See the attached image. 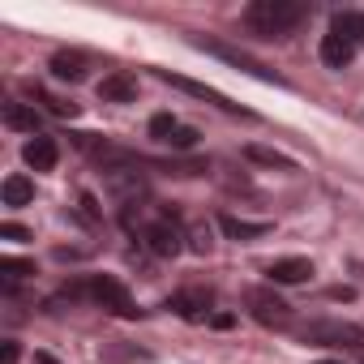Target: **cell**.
Instances as JSON below:
<instances>
[{
	"instance_id": "obj_19",
	"label": "cell",
	"mask_w": 364,
	"mask_h": 364,
	"mask_svg": "<svg viewBox=\"0 0 364 364\" xmlns=\"http://www.w3.org/2000/svg\"><path fill=\"white\" fill-rule=\"evenodd\" d=\"M245 159H253V163H262V167H279V171H291V167H296L287 154H279V150H270V146H245Z\"/></svg>"
},
{
	"instance_id": "obj_16",
	"label": "cell",
	"mask_w": 364,
	"mask_h": 364,
	"mask_svg": "<svg viewBox=\"0 0 364 364\" xmlns=\"http://www.w3.org/2000/svg\"><path fill=\"white\" fill-rule=\"evenodd\" d=\"M5 124L18 129V133L39 137V112H35V103H5Z\"/></svg>"
},
{
	"instance_id": "obj_2",
	"label": "cell",
	"mask_w": 364,
	"mask_h": 364,
	"mask_svg": "<svg viewBox=\"0 0 364 364\" xmlns=\"http://www.w3.org/2000/svg\"><path fill=\"white\" fill-rule=\"evenodd\" d=\"M69 300H95V304H103V309H112V313H120V317H137V313H141V309L133 304V296L124 291V283L112 279V274H95L90 283L69 287Z\"/></svg>"
},
{
	"instance_id": "obj_17",
	"label": "cell",
	"mask_w": 364,
	"mask_h": 364,
	"mask_svg": "<svg viewBox=\"0 0 364 364\" xmlns=\"http://www.w3.org/2000/svg\"><path fill=\"white\" fill-rule=\"evenodd\" d=\"M330 35H338V39H347V43H364V14H355V9L334 14V18H330Z\"/></svg>"
},
{
	"instance_id": "obj_1",
	"label": "cell",
	"mask_w": 364,
	"mask_h": 364,
	"mask_svg": "<svg viewBox=\"0 0 364 364\" xmlns=\"http://www.w3.org/2000/svg\"><path fill=\"white\" fill-rule=\"evenodd\" d=\"M304 5H296V0H253V5L245 9V26L262 39H283L287 31H296L304 22Z\"/></svg>"
},
{
	"instance_id": "obj_10",
	"label": "cell",
	"mask_w": 364,
	"mask_h": 364,
	"mask_svg": "<svg viewBox=\"0 0 364 364\" xmlns=\"http://www.w3.org/2000/svg\"><path fill=\"white\" fill-rule=\"evenodd\" d=\"M171 309L185 317V321H206V317H210V291H198V287L176 291V296H171Z\"/></svg>"
},
{
	"instance_id": "obj_5",
	"label": "cell",
	"mask_w": 364,
	"mask_h": 364,
	"mask_svg": "<svg viewBox=\"0 0 364 364\" xmlns=\"http://www.w3.org/2000/svg\"><path fill=\"white\" fill-rule=\"evenodd\" d=\"M198 48H202V52H210V56H219V60H228V65H236V69H245V73H253L257 82H274V86H283V77H279L274 69H266L262 60H253L249 52H240V48H232V43H219V39H198Z\"/></svg>"
},
{
	"instance_id": "obj_22",
	"label": "cell",
	"mask_w": 364,
	"mask_h": 364,
	"mask_svg": "<svg viewBox=\"0 0 364 364\" xmlns=\"http://www.w3.org/2000/svg\"><path fill=\"white\" fill-rule=\"evenodd\" d=\"M185 240H189L193 253H206V249H210V228H206V223H193V228L185 232Z\"/></svg>"
},
{
	"instance_id": "obj_28",
	"label": "cell",
	"mask_w": 364,
	"mask_h": 364,
	"mask_svg": "<svg viewBox=\"0 0 364 364\" xmlns=\"http://www.w3.org/2000/svg\"><path fill=\"white\" fill-rule=\"evenodd\" d=\"M330 296H334V300H351L355 291H351V287H330Z\"/></svg>"
},
{
	"instance_id": "obj_15",
	"label": "cell",
	"mask_w": 364,
	"mask_h": 364,
	"mask_svg": "<svg viewBox=\"0 0 364 364\" xmlns=\"http://www.w3.org/2000/svg\"><path fill=\"white\" fill-rule=\"evenodd\" d=\"M351 56H355V43H347V39H338V35H326V39H321V65H326V69H347Z\"/></svg>"
},
{
	"instance_id": "obj_29",
	"label": "cell",
	"mask_w": 364,
	"mask_h": 364,
	"mask_svg": "<svg viewBox=\"0 0 364 364\" xmlns=\"http://www.w3.org/2000/svg\"><path fill=\"white\" fill-rule=\"evenodd\" d=\"M35 364H60V360H56V355H48V351H39V355H35Z\"/></svg>"
},
{
	"instance_id": "obj_13",
	"label": "cell",
	"mask_w": 364,
	"mask_h": 364,
	"mask_svg": "<svg viewBox=\"0 0 364 364\" xmlns=\"http://www.w3.org/2000/svg\"><path fill=\"white\" fill-rule=\"evenodd\" d=\"M99 99H103V103H133V99H137V82H133L129 73H107V77L99 82Z\"/></svg>"
},
{
	"instance_id": "obj_24",
	"label": "cell",
	"mask_w": 364,
	"mask_h": 364,
	"mask_svg": "<svg viewBox=\"0 0 364 364\" xmlns=\"http://www.w3.org/2000/svg\"><path fill=\"white\" fill-rule=\"evenodd\" d=\"M198 141V129H189V124H176V133H171V141L167 146H176V150H189Z\"/></svg>"
},
{
	"instance_id": "obj_7",
	"label": "cell",
	"mask_w": 364,
	"mask_h": 364,
	"mask_svg": "<svg viewBox=\"0 0 364 364\" xmlns=\"http://www.w3.org/2000/svg\"><path fill=\"white\" fill-rule=\"evenodd\" d=\"M107 193L120 202V206H137V198L146 193V180L129 167H107Z\"/></svg>"
},
{
	"instance_id": "obj_18",
	"label": "cell",
	"mask_w": 364,
	"mask_h": 364,
	"mask_svg": "<svg viewBox=\"0 0 364 364\" xmlns=\"http://www.w3.org/2000/svg\"><path fill=\"white\" fill-rule=\"evenodd\" d=\"M0 198H5V206H26L35 198V185L26 176H9L5 185H0Z\"/></svg>"
},
{
	"instance_id": "obj_14",
	"label": "cell",
	"mask_w": 364,
	"mask_h": 364,
	"mask_svg": "<svg viewBox=\"0 0 364 364\" xmlns=\"http://www.w3.org/2000/svg\"><path fill=\"white\" fill-rule=\"evenodd\" d=\"M266 274H270V283H304V279H313V262H304V257H279Z\"/></svg>"
},
{
	"instance_id": "obj_9",
	"label": "cell",
	"mask_w": 364,
	"mask_h": 364,
	"mask_svg": "<svg viewBox=\"0 0 364 364\" xmlns=\"http://www.w3.org/2000/svg\"><path fill=\"white\" fill-rule=\"evenodd\" d=\"M159 77H163V82H171L176 90H185V95H198V99H206V103H215V107L232 112V116L240 112V103H232V99H228V95H219L215 86H202V82H189V77H176V73H167V69H163Z\"/></svg>"
},
{
	"instance_id": "obj_27",
	"label": "cell",
	"mask_w": 364,
	"mask_h": 364,
	"mask_svg": "<svg viewBox=\"0 0 364 364\" xmlns=\"http://www.w3.org/2000/svg\"><path fill=\"white\" fill-rule=\"evenodd\" d=\"M232 321H236V317H232V313H210V326H219V330H228V326H232Z\"/></svg>"
},
{
	"instance_id": "obj_11",
	"label": "cell",
	"mask_w": 364,
	"mask_h": 364,
	"mask_svg": "<svg viewBox=\"0 0 364 364\" xmlns=\"http://www.w3.org/2000/svg\"><path fill=\"white\" fill-rule=\"evenodd\" d=\"M270 228L274 223H266V219H236V215H223L219 219V232L228 236V240H262V236H270Z\"/></svg>"
},
{
	"instance_id": "obj_4",
	"label": "cell",
	"mask_w": 364,
	"mask_h": 364,
	"mask_svg": "<svg viewBox=\"0 0 364 364\" xmlns=\"http://www.w3.org/2000/svg\"><path fill=\"white\" fill-rule=\"evenodd\" d=\"M296 334L304 343H321V347H364V330L351 321H309Z\"/></svg>"
},
{
	"instance_id": "obj_3",
	"label": "cell",
	"mask_w": 364,
	"mask_h": 364,
	"mask_svg": "<svg viewBox=\"0 0 364 364\" xmlns=\"http://www.w3.org/2000/svg\"><path fill=\"white\" fill-rule=\"evenodd\" d=\"M245 304H249V317L257 326H270V330L291 326V304L283 296H274V287H249L245 291Z\"/></svg>"
},
{
	"instance_id": "obj_30",
	"label": "cell",
	"mask_w": 364,
	"mask_h": 364,
	"mask_svg": "<svg viewBox=\"0 0 364 364\" xmlns=\"http://www.w3.org/2000/svg\"><path fill=\"white\" fill-rule=\"evenodd\" d=\"M317 364H338V360H317Z\"/></svg>"
},
{
	"instance_id": "obj_25",
	"label": "cell",
	"mask_w": 364,
	"mask_h": 364,
	"mask_svg": "<svg viewBox=\"0 0 364 364\" xmlns=\"http://www.w3.org/2000/svg\"><path fill=\"white\" fill-rule=\"evenodd\" d=\"M0 236H5V240H31V232L22 223H0Z\"/></svg>"
},
{
	"instance_id": "obj_20",
	"label": "cell",
	"mask_w": 364,
	"mask_h": 364,
	"mask_svg": "<svg viewBox=\"0 0 364 364\" xmlns=\"http://www.w3.org/2000/svg\"><path fill=\"white\" fill-rule=\"evenodd\" d=\"M0 274H5L9 283H18V279L35 274V262H22V257H0Z\"/></svg>"
},
{
	"instance_id": "obj_6",
	"label": "cell",
	"mask_w": 364,
	"mask_h": 364,
	"mask_svg": "<svg viewBox=\"0 0 364 364\" xmlns=\"http://www.w3.org/2000/svg\"><path fill=\"white\" fill-rule=\"evenodd\" d=\"M141 240H146V249H150L154 257H176L180 249H185V232L176 228V219H171V215L150 219V223H146V232H141Z\"/></svg>"
},
{
	"instance_id": "obj_8",
	"label": "cell",
	"mask_w": 364,
	"mask_h": 364,
	"mask_svg": "<svg viewBox=\"0 0 364 364\" xmlns=\"http://www.w3.org/2000/svg\"><path fill=\"white\" fill-rule=\"evenodd\" d=\"M22 159H26V167L31 171H52L56 167V159H60V146H56V137H31L26 146H22Z\"/></svg>"
},
{
	"instance_id": "obj_12",
	"label": "cell",
	"mask_w": 364,
	"mask_h": 364,
	"mask_svg": "<svg viewBox=\"0 0 364 364\" xmlns=\"http://www.w3.org/2000/svg\"><path fill=\"white\" fill-rule=\"evenodd\" d=\"M90 69V56L86 52H56L52 56V77L56 82H82Z\"/></svg>"
},
{
	"instance_id": "obj_26",
	"label": "cell",
	"mask_w": 364,
	"mask_h": 364,
	"mask_svg": "<svg viewBox=\"0 0 364 364\" xmlns=\"http://www.w3.org/2000/svg\"><path fill=\"white\" fill-rule=\"evenodd\" d=\"M22 351H18V343H5V347H0V360H5V364H14Z\"/></svg>"
},
{
	"instance_id": "obj_23",
	"label": "cell",
	"mask_w": 364,
	"mask_h": 364,
	"mask_svg": "<svg viewBox=\"0 0 364 364\" xmlns=\"http://www.w3.org/2000/svg\"><path fill=\"white\" fill-rule=\"evenodd\" d=\"M43 103H48V112L52 116H77V103H65V99H56V95H48V90H35Z\"/></svg>"
},
{
	"instance_id": "obj_21",
	"label": "cell",
	"mask_w": 364,
	"mask_h": 364,
	"mask_svg": "<svg viewBox=\"0 0 364 364\" xmlns=\"http://www.w3.org/2000/svg\"><path fill=\"white\" fill-rule=\"evenodd\" d=\"M176 124H180L176 116H167V112H159V116L150 120V137H154V141H171V133H176Z\"/></svg>"
}]
</instances>
